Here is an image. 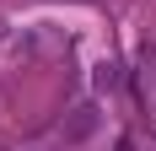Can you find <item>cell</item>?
Here are the masks:
<instances>
[{
  "mask_svg": "<svg viewBox=\"0 0 156 151\" xmlns=\"http://www.w3.org/2000/svg\"><path fill=\"white\" fill-rule=\"evenodd\" d=\"M97 124H102V113H97L92 103H81V108H70V119L59 124V140H65V146H81V140L97 135Z\"/></svg>",
  "mask_w": 156,
  "mask_h": 151,
  "instance_id": "6da1fadb",
  "label": "cell"
},
{
  "mask_svg": "<svg viewBox=\"0 0 156 151\" xmlns=\"http://www.w3.org/2000/svg\"><path fill=\"white\" fill-rule=\"evenodd\" d=\"M97 87H102V92L119 87V65H97Z\"/></svg>",
  "mask_w": 156,
  "mask_h": 151,
  "instance_id": "7a4b0ae2",
  "label": "cell"
},
{
  "mask_svg": "<svg viewBox=\"0 0 156 151\" xmlns=\"http://www.w3.org/2000/svg\"><path fill=\"white\" fill-rule=\"evenodd\" d=\"M0 38H5V27H0Z\"/></svg>",
  "mask_w": 156,
  "mask_h": 151,
  "instance_id": "3957f363",
  "label": "cell"
}]
</instances>
